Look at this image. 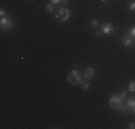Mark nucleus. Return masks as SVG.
Instances as JSON below:
<instances>
[{"instance_id": "obj_1", "label": "nucleus", "mask_w": 135, "mask_h": 129, "mask_svg": "<svg viewBox=\"0 0 135 129\" xmlns=\"http://www.w3.org/2000/svg\"><path fill=\"white\" fill-rule=\"evenodd\" d=\"M109 106L112 109H118V111H127V105L122 103V98L121 96H111L109 99Z\"/></svg>"}, {"instance_id": "obj_2", "label": "nucleus", "mask_w": 135, "mask_h": 129, "mask_svg": "<svg viewBox=\"0 0 135 129\" xmlns=\"http://www.w3.org/2000/svg\"><path fill=\"white\" fill-rule=\"evenodd\" d=\"M68 80H69L70 85H76V83H81L82 80V75L81 72H78V70H72V72L68 75Z\"/></svg>"}, {"instance_id": "obj_3", "label": "nucleus", "mask_w": 135, "mask_h": 129, "mask_svg": "<svg viewBox=\"0 0 135 129\" xmlns=\"http://www.w3.org/2000/svg\"><path fill=\"white\" fill-rule=\"evenodd\" d=\"M69 17H70V12H69V9H66V7L59 9L56 13V19L59 22H66V20H69Z\"/></svg>"}, {"instance_id": "obj_4", "label": "nucleus", "mask_w": 135, "mask_h": 129, "mask_svg": "<svg viewBox=\"0 0 135 129\" xmlns=\"http://www.w3.org/2000/svg\"><path fill=\"white\" fill-rule=\"evenodd\" d=\"M122 43L127 47H132V46H135V37L129 33V32H127V33L124 34V37H122Z\"/></svg>"}, {"instance_id": "obj_5", "label": "nucleus", "mask_w": 135, "mask_h": 129, "mask_svg": "<svg viewBox=\"0 0 135 129\" xmlns=\"http://www.w3.org/2000/svg\"><path fill=\"white\" fill-rule=\"evenodd\" d=\"M0 26H2L3 30H9V29H12V26H13V22H12L10 17H2Z\"/></svg>"}, {"instance_id": "obj_6", "label": "nucleus", "mask_w": 135, "mask_h": 129, "mask_svg": "<svg viewBox=\"0 0 135 129\" xmlns=\"http://www.w3.org/2000/svg\"><path fill=\"white\" fill-rule=\"evenodd\" d=\"M125 105H127V111L134 112V113H135V99H129Z\"/></svg>"}, {"instance_id": "obj_7", "label": "nucleus", "mask_w": 135, "mask_h": 129, "mask_svg": "<svg viewBox=\"0 0 135 129\" xmlns=\"http://www.w3.org/2000/svg\"><path fill=\"white\" fill-rule=\"evenodd\" d=\"M112 30H114V27L111 26V23H105L104 29H102V34H109Z\"/></svg>"}, {"instance_id": "obj_8", "label": "nucleus", "mask_w": 135, "mask_h": 129, "mask_svg": "<svg viewBox=\"0 0 135 129\" xmlns=\"http://www.w3.org/2000/svg\"><path fill=\"white\" fill-rule=\"evenodd\" d=\"M83 76H85L86 79H91V77L94 76V69H92V67H86L85 72H83Z\"/></svg>"}, {"instance_id": "obj_9", "label": "nucleus", "mask_w": 135, "mask_h": 129, "mask_svg": "<svg viewBox=\"0 0 135 129\" xmlns=\"http://www.w3.org/2000/svg\"><path fill=\"white\" fill-rule=\"evenodd\" d=\"M81 86L83 89H88L89 86H91V83H89V79H86L85 77V80H81Z\"/></svg>"}, {"instance_id": "obj_10", "label": "nucleus", "mask_w": 135, "mask_h": 129, "mask_svg": "<svg viewBox=\"0 0 135 129\" xmlns=\"http://www.w3.org/2000/svg\"><path fill=\"white\" fill-rule=\"evenodd\" d=\"M53 9H55V4H53V3H49V4H46V6H45V10H46V12H52L53 10Z\"/></svg>"}, {"instance_id": "obj_11", "label": "nucleus", "mask_w": 135, "mask_h": 129, "mask_svg": "<svg viewBox=\"0 0 135 129\" xmlns=\"http://www.w3.org/2000/svg\"><path fill=\"white\" fill-rule=\"evenodd\" d=\"M91 27H94V29H96V30H98V27H99V22L96 20V19L91 22Z\"/></svg>"}, {"instance_id": "obj_12", "label": "nucleus", "mask_w": 135, "mask_h": 129, "mask_svg": "<svg viewBox=\"0 0 135 129\" xmlns=\"http://www.w3.org/2000/svg\"><path fill=\"white\" fill-rule=\"evenodd\" d=\"M128 88H129V92H135V80H131Z\"/></svg>"}, {"instance_id": "obj_13", "label": "nucleus", "mask_w": 135, "mask_h": 129, "mask_svg": "<svg viewBox=\"0 0 135 129\" xmlns=\"http://www.w3.org/2000/svg\"><path fill=\"white\" fill-rule=\"evenodd\" d=\"M129 10H131V12H135V2H132V3L129 4Z\"/></svg>"}, {"instance_id": "obj_14", "label": "nucleus", "mask_w": 135, "mask_h": 129, "mask_svg": "<svg viewBox=\"0 0 135 129\" xmlns=\"http://www.w3.org/2000/svg\"><path fill=\"white\" fill-rule=\"evenodd\" d=\"M128 32H129V33H131V34H132V36L135 37V26H134L132 29H131V30H128Z\"/></svg>"}, {"instance_id": "obj_15", "label": "nucleus", "mask_w": 135, "mask_h": 129, "mask_svg": "<svg viewBox=\"0 0 135 129\" xmlns=\"http://www.w3.org/2000/svg\"><path fill=\"white\" fill-rule=\"evenodd\" d=\"M0 14H2V17H4V16H6V10H4V9H2V10H0Z\"/></svg>"}, {"instance_id": "obj_16", "label": "nucleus", "mask_w": 135, "mask_h": 129, "mask_svg": "<svg viewBox=\"0 0 135 129\" xmlns=\"http://www.w3.org/2000/svg\"><path fill=\"white\" fill-rule=\"evenodd\" d=\"M68 3H69V0H60V4H68Z\"/></svg>"}, {"instance_id": "obj_17", "label": "nucleus", "mask_w": 135, "mask_h": 129, "mask_svg": "<svg viewBox=\"0 0 135 129\" xmlns=\"http://www.w3.org/2000/svg\"><path fill=\"white\" fill-rule=\"evenodd\" d=\"M50 3H53V4H59L60 0H50Z\"/></svg>"}, {"instance_id": "obj_18", "label": "nucleus", "mask_w": 135, "mask_h": 129, "mask_svg": "<svg viewBox=\"0 0 135 129\" xmlns=\"http://www.w3.org/2000/svg\"><path fill=\"white\" fill-rule=\"evenodd\" d=\"M129 128L131 129H135V123H134V122H131V123H129Z\"/></svg>"}, {"instance_id": "obj_19", "label": "nucleus", "mask_w": 135, "mask_h": 129, "mask_svg": "<svg viewBox=\"0 0 135 129\" xmlns=\"http://www.w3.org/2000/svg\"><path fill=\"white\" fill-rule=\"evenodd\" d=\"M119 96H121V98H122V99H124V98H125V96H127V92H122V93H121V95H119Z\"/></svg>"}, {"instance_id": "obj_20", "label": "nucleus", "mask_w": 135, "mask_h": 129, "mask_svg": "<svg viewBox=\"0 0 135 129\" xmlns=\"http://www.w3.org/2000/svg\"><path fill=\"white\" fill-rule=\"evenodd\" d=\"M101 2H107V0H101Z\"/></svg>"}]
</instances>
